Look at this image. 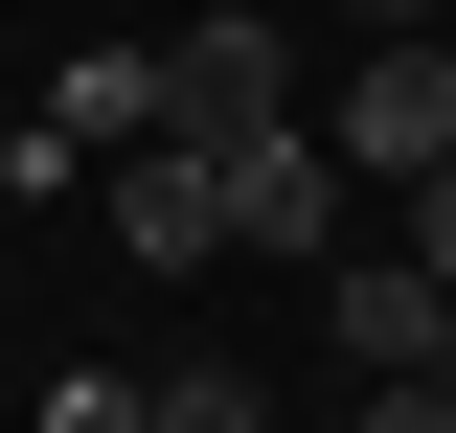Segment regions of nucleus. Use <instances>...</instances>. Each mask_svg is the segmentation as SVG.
I'll return each instance as SVG.
<instances>
[{
	"mask_svg": "<svg viewBox=\"0 0 456 433\" xmlns=\"http://www.w3.org/2000/svg\"><path fill=\"white\" fill-rule=\"evenodd\" d=\"M137 92H160V137H206V160H228V137H274V114H297V46L251 23V0H228V23H183Z\"/></svg>",
	"mask_w": 456,
	"mask_h": 433,
	"instance_id": "f257e3e1",
	"label": "nucleus"
},
{
	"mask_svg": "<svg viewBox=\"0 0 456 433\" xmlns=\"http://www.w3.org/2000/svg\"><path fill=\"white\" fill-rule=\"evenodd\" d=\"M320 342H342L365 388H456V297H434L411 251H320Z\"/></svg>",
	"mask_w": 456,
	"mask_h": 433,
	"instance_id": "f03ea898",
	"label": "nucleus"
},
{
	"mask_svg": "<svg viewBox=\"0 0 456 433\" xmlns=\"http://www.w3.org/2000/svg\"><path fill=\"white\" fill-rule=\"evenodd\" d=\"M320 160H365V183H434V160H456V69H434V23L342 69V137H320Z\"/></svg>",
	"mask_w": 456,
	"mask_h": 433,
	"instance_id": "7ed1b4c3",
	"label": "nucleus"
},
{
	"mask_svg": "<svg viewBox=\"0 0 456 433\" xmlns=\"http://www.w3.org/2000/svg\"><path fill=\"white\" fill-rule=\"evenodd\" d=\"M228 251H297V274H320V228H342V160H320V137H297V114H274V137H228Z\"/></svg>",
	"mask_w": 456,
	"mask_h": 433,
	"instance_id": "20e7f679",
	"label": "nucleus"
},
{
	"mask_svg": "<svg viewBox=\"0 0 456 433\" xmlns=\"http://www.w3.org/2000/svg\"><path fill=\"white\" fill-rule=\"evenodd\" d=\"M114 251H137V274L228 251V183H206V137H137V160H114Z\"/></svg>",
	"mask_w": 456,
	"mask_h": 433,
	"instance_id": "39448f33",
	"label": "nucleus"
},
{
	"mask_svg": "<svg viewBox=\"0 0 456 433\" xmlns=\"http://www.w3.org/2000/svg\"><path fill=\"white\" fill-rule=\"evenodd\" d=\"M137 433H274V388H251V365H160V388H137Z\"/></svg>",
	"mask_w": 456,
	"mask_h": 433,
	"instance_id": "423d86ee",
	"label": "nucleus"
},
{
	"mask_svg": "<svg viewBox=\"0 0 456 433\" xmlns=\"http://www.w3.org/2000/svg\"><path fill=\"white\" fill-rule=\"evenodd\" d=\"M411 274H434V297H456V160L411 183Z\"/></svg>",
	"mask_w": 456,
	"mask_h": 433,
	"instance_id": "0eeeda50",
	"label": "nucleus"
},
{
	"mask_svg": "<svg viewBox=\"0 0 456 433\" xmlns=\"http://www.w3.org/2000/svg\"><path fill=\"white\" fill-rule=\"evenodd\" d=\"M365 433H456V388H365Z\"/></svg>",
	"mask_w": 456,
	"mask_h": 433,
	"instance_id": "6e6552de",
	"label": "nucleus"
},
{
	"mask_svg": "<svg viewBox=\"0 0 456 433\" xmlns=\"http://www.w3.org/2000/svg\"><path fill=\"white\" fill-rule=\"evenodd\" d=\"M320 23H365V46H411V23H434V0H320Z\"/></svg>",
	"mask_w": 456,
	"mask_h": 433,
	"instance_id": "1a4fd4ad",
	"label": "nucleus"
},
{
	"mask_svg": "<svg viewBox=\"0 0 456 433\" xmlns=\"http://www.w3.org/2000/svg\"><path fill=\"white\" fill-rule=\"evenodd\" d=\"M434 69H456V23H434Z\"/></svg>",
	"mask_w": 456,
	"mask_h": 433,
	"instance_id": "9d476101",
	"label": "nucleus"
}]
</instances>
